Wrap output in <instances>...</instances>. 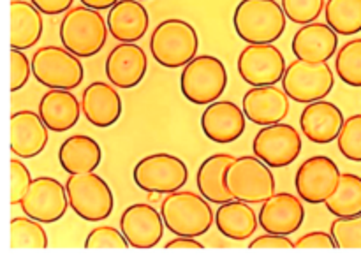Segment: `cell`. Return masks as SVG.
Masks as SVG:
<instances>
[{"mask_svg":"<svg viewBox=\"0 0 361 264\" xmlns=\"http://www.w3.org/2000/svg\"><path fill=\"white\" fill-rule=\"evenodd\" d=\"M286 16L277 0H240L233 13V27L249 44H274L286 32Z\"/></svg>","mask_w":361,"mask_h":264,"instance_id":"6da1fadb","label":"cell"},{"mask_svg":"<svg viewBox=\"0 0 361 264\" xmlns=\"http://www.w3.org/2000/svg\"><path fill=\"white\" fill-rule=\"evenodd\" d=\"M161 213L166 229L176 236H200L207 234L215 224V211L210 201L192 190H175L166 194L161 203Z\"/></svg>","mask_w":361,"mask_h":264,"instance_id":"7a4b0ae2","label":"cell"},{"mask_svg":"<svg viewBox=\"0 0 361 264\" xmlns=\"http://www.w3.org/2000/svg\"><path fill=\"white\" fill-rule=\"evenodd\" d=\"M109 28L101 11L87 6L71 7L60 21V42L80 58L97 55L106 44Z\"/></svg>","mask_w":361,"mask_h":264,"instance_id":"3957f363","label":"cell"},{"mask_svg":"<svg viewBox=\"0 0 361 264\" xmlns=\"http://www.w3.org/2000/svg\"><path fill=\"white\" fill-rule=\"evenodd\" d=\"M200 35L185 20L169 18L161 21L150 35V51L155 62L168 69L185 67L197 56Z\"/></svg>","mask_w":361,"mask_h":264,"instance_id":"277c9868","label":"cell"},{"mask_svg":"<svg viewBox=\"0 0 361 264\" xmlns=\"http://www.w3.org/2000/svg\"><path fill=\"white\" fill-rule=\"evenodd\" d=\"M270 165L256 155H242L226 171V187L233 199L263 204L275 194V176Z\"/></svg>","mask_w":361,"mask_h":264,"instance_id":"5b68a950","label":"cell"},{"mask_svg":"<svg viewBox=\"0 0 361 264\" xmlns=\"http://www.w3.org/2000/svg\"><path fill=\"white\" fill-rule=\"evenodd\" d=\"M228 87V70L224 62L214 55H197L190 60L180 76L183 97L197 106H208L222 97Z\"/></svg>","mask_w":361,"mask_h":264,"instance_id":"8992f818","label":"cell"},{"mask_svg":"<svg viewBox=\"0 0 361 264\" xmlns=\"http://www.w3.org/2000/svg\"><path fill=\"white\" fill-rule=\"evenodd\" d=\"M71 210L87 222L106 220L113 213L115 197L113 190L95 172L69 175L66 182Z\"/></svg>","mask_w":361,"mask_h":264,"instance_id":"52a82bcc","label":"cell"},{"mask_svg":"<svg viewBox=\"0 0 361 264\" xmlns=\"http://www.w3.org/2000/svg\"><path fill=\"white\" fill-rule=\"evenodd\" d=\"M32 74L41 84L60 90H74L85 76L80 56L62 46H42L32 55Z\"/></svg>","mask_w":361,"mask_h":264,"instance_id":"ba28073f","label":"cell"},{"mask_svg":"<svg viewBox=\"0 0 361 264\" xmlns=\"http://www.w3.org/2000/svg\"><path fill=\"white\" fill-rule=\"evenodd\" d=\"M335 76L328 62H309L296 58L286 69L282 88L289 99L302 104L321 101L334 90Z\"/></svg>","mask_w":361,"mask_h":264,"instance_id":"9c48e42d","label":"cell"},{"mask_svg":"<svg viewBox=\"0 0 361 264\" xmlns=\"http://www.w3.org/2000/svg\"><path fill=\"white\" fill-rule=\"evenodd\" d=\"M133 178L145 192L171 194L185 185L189 180V168L176 155L161 151L137 161L133 169Z\"/></svg>","mask_w":361,"mask_h":264,"instance_id":"30bf717a","label":"cell"},{"mask_svg":"<svg viewBox=\"0 0 361 264\" xmlns=\"http://www.w3.org/2000/svg\"><path fill=\"white\" fill-rule=\"evenodd\" d=\"M302 146V134L284 122L264 125L252 141L254 155L274 169L291 165L298 158Z\"/></svg>","mask_w":361,"mask_h":264,"instance_id":"8fae6325","label":"cell"},{"mask_svg":"<svg viewBox=\"0 0 361 264\" xmlns=\"http://www.w3.org/2000/svg\"><path fill=\"white\" fill-rule=\"evenodd\" d=\"M236 67L247 84L267 87L282 81L288 63L284 53L275 44H247L240 51Z\"/></svg>","mask_w":361,"mask_h":264,"instance_id":"7c38bea8","label":"cell"},{"mask_svg":"<svg viewBox=\"0 0 361 264\" xmlns=\"http://www.w3.org/2000/svg\"><path fill=\"white\" fill-rule=\"evenodd\" d=\"M341 176L342 172L334 158L326 155H314L296 171V192L305 203L323 204L335 192Z\"/></svg>","mask_w":361,"mask_h":264,"instance_id":"4fadbf2b","label":"cell"},{"mask_svg":"<svg viewBox=\"0 0 361 264\" xmlns=\"http://www.w3.org/2000/svg\"><path fill=\"white\" fill-rule=\"evenodd\" d=\"M20 206L28 217L42 224H53L66 215L71 204L63 183H60L53 176H39L32 182Z\"/></svg>","mask_w":361,"mask_h":264,"instance_id":"5bb4252c","label":"cell"},{"mask_svg":"<svg viewBox=\"0 0 361 264\" xmlns=\"http://www.w3.org/2000/svg\"><path fill=\"white\" fill-rule=\"evenodd\" d=\"M164 218L161 210L148 203H134L123 210L120 229L133 249L148 250L161 243L164 234Z\"/></svg>","mask_w":361,"mask_h":264,"instance_id":"9a60e30c","label":"cell"},{"mask_svg":"<svg viewBox=\"0 0 361 264\" xmlns=\"http://www.w3.org/2000/svg\"><path fill=\"white\" fill-rule=\"evenodd\" d=\"M148 70L147 53L136 42H120L109 51L104 63V73L109 83L116 88L137 87Z\"/></svg>","mask_w":361,"mask_h":264,"instance_id":"2e32d148","label":"cell"},{"mask_svg":"<svg viewBox=\"0 0 361 264\" xmlns=\"http://www.w3.org/2000/svg\"><path fill=\"white\" fill-rule=\"evenodd\" d=\"M302 201V197L289 192H275L264 201L259 210V225L264 232L289 236L298 231L305 220Z\"/></svg>","mask_w":361,"mask_h":264,"instance_id":"e0dca14e","label":"cell"},{"mask_svg":"<svg viewBox=\"0 0 361 264\" xmlns=\"http://www.w3.org/2000/svg\"><path fill=\"white\" fill-rule=\"evenodd\" d=\"M49 129L39 113L21 109L11 115V151L14 157L34 158L44 151Z\"/></svg>","mask_w":361,"mask_h":264,"instance_id":"ac0fdd59","label":"cell"},{"mask_svg":"<svg viewBox=\"0 0 361 264\" xmlns=\"http://www.w3.org/2000/svg\"><path fill=\"white\" fill-rule=\"evenodd\" d=\"M247 116L233 101H215L201 115V129L210 141L228 144L245 132Z\"/></svg>","mask_w":361,"mask_h":264,"instance_id":"d6986e66","label":"cell"},{"mask_svg":"<svg viewBox=\"0 0 361 264\" xmlns=\"http://www.w3.org/2000/svg\"><path fill=\"white\" fill-rule=\"evenodd\" d=\"M242 109L247 120L256 125H271L282 122L289 115V95L284 88L275 84L252 87L243 95Z\"/></svg>","mask_w":361,"mask_h":264,"instance_id":"ffe728a7","label":"cell"},{"mask_svg":"<svg viewBox=\"0 0 361 264\" xmlns=\"http://www.w3.org/2000/svg\"><path fill=\"white\" fill-rule=\"evenodd\" d=\"M344 113L337 104L330 101L310 102L300 115V129L303 136L316 144H328L337 141L344 127Z\"/></svg>","mask_w":361,"mask_h":264,"instance_id":"44dd1931","label":"cell"},{"mask_svg":"<svg viewBox=\"0 0 361 264\" xmlns=\"http://www.w3.org/2000/svg\"><path fill=\"white\" fill-rule=\"evenodd\" d=\"M81 111L92 125L108 129L118 122L122 115V99L111 83L94 81L81 95Z\"/></svg>","mask_w":361,"mask_h":264,"instance_id":"7402d4cb","label":"cell"},{"mask_svg":"<svg viewBox=\"0 0 361 264\" xmlns=\"http://www.w3.org/2000/svg\"><path fill=\"white\" fill-rule=\"evenodd\" d=\"M338 34L328 23L314 21L302 25L293 37L291 49L296 58L309 62H328L337 55Z\"/></svg>","mask_w":361,"mask_h":264,"instance_id":"603a6c76","label":"cell"},{"mask_svg":"<svg viewBox=\"0 0 361 264\" xmlns=\"http://www.w3.org/2000/svg\"><path fill=\"white\" fill-rule=\"evenodd\" d=\"M109 34L118 42H137L147 34L150 16L140 0H118L108 9Z\"/></svg>","mask_w":361,"mask_h":264,"instance_id":"cb8c5ba5","label":"cell"},{"mask_svg":"<svg viewBox=\"0 0 361 264\" xmlns=\"http://www.w3.org/2000/svg\"><path fill=\"white\" fill-rule=\"evenodd\" d=\"M39 115L53 132H67L80 120L81 102L71 90L49 88L39 101Z\"/></svg>","mask_w":361,"mask_h":264,"instance_id":"d4e9b609","label":"cell"},{"mask_svg":"<svg viewBox=\"0 0 361 264\" xmlns=\"http://www.w3.org/2000/svg\"><path fill=\"white\" fill-rule=\"evenodd\" d=\"M215 225L226 238L243 241L252 238L259 225V213H256L252 204L245 201L231 199L219 204L215 210Z\"/></svg>","mask_w":361,"mask_h":264,"instance_id":"484cf974","label":"cell"},{"mask_svg":"<svg viewBox=\"0 0 361 264\" xmlns=\"http://www.w3.org/2000/svg\"><path fill=\"white\" fill-rule=\"evenodd\" d=\"M102 148L94 137L74 134L67 137L59 150V162L67 175L94 172L101 165Z\"/></svg>","mask_w":361,"mask_h":264,"instance_id":"4316f807","label":"cell"},{"mask_svg":"<svg viewBox=\"0 0 361 264\" xmlns=\"http://www.w3.org/2000/svg\"><path fill=\"white\" fill-rule=\"evenodd\" d=\"M235 158L231 153H214L201 162L196 172V185L201 196L212 204H222L233 199L226 187V171Z\"/></svg>","mask_w":361,"mask_h":264,"instance_id":"83f0119b","label":"cell"},{"mask_svg":"<svg viewBox=\"0 0 361 264\" xmlns=\"http://www.w3.org/2000/svg\"><path fill=\"white\" fill-rule=\"evenodd\" d=\"M44 30L42 13L27 0H11V48L28 49L35 46Z\"/></svg>","mask_w":361,"mask_h":264,"instance_id":"f1b7e54d","label":"cell"},{"mask_svg":"<svg viewBox=\"0 0 361 264\" xmlns=\"http://www.w3.org/2000/svg\"><path fill=\"white\" fill-rule=\"evenodd\" d=\"M326 210L335 217H353L361 213V176L355 172H342L337 189L324 203Z\"/></svg>","mask_w":361,"mask_h":264,"instance_id":"f546056e","label":"cell"},{"mask_svg":"<svg viewBox=\"0 0 361 264\" xmlns=\"http://www.w3.org/2000/svg\"><path fill=\"white\" fill-rule=\"evenodd\" d=\"M324 20L338 35L361 32V0H326Z\"/></svg>","mask_w":361,"mask_h":264,"instance_id":"4dcf8cb0","label":"cell"},{"mask_svg":"<svg viewBox=\"0 0 361 264\" xmlns=\"http://www.w3.org/2000/svg\"><path fill=\"white\" fill-rule=\"evenodd\" d=\"M11 249H46L49 245L42 222L32 217H14L11 220Z\"/></svg>","mask_w":361,"mask_h":264,"instance_id":"1f68e13d","label":"cell"},{"mask_svg":"<svg viewBox=\"0 0 361 264\" xmlns=\"http://www.w3.org/2000/svg\"><path fill=\"white\" fill-rule=\"evenodd\" d=\"M335 70L349 87H361V37L344 42L335 55Z\"/></svg>","mask_w":361,"mask_h":264,"instance_id":"d6a6232c","label":"cell"},{"mask_svg":"<svg viewBox=\"0 0 361 264\" xmlns=\"http://www.w3.org/2000/svg\"><path fill=\"white\" fill-rule=\"evenodd\" d=\"M330 232L337 249H361V213L353 217H335Z\"/></svg>","mask_w":361,"mask_h":264,"instance_id":"836d02e7","label":"cell"},{"mask_svg":"<svg viewBox=\"0 0 361 264\" xmlns=\"http://www.w3.org/2000/svg\"><path fill=\"white\" fill-rule=\"evenodd\" d=\"M338 151L348 161L361 162V113L345 118L344 127L337 137Z\"/></svg>","mask_w":361,"mask_h":264,"instance_id":"e575fe53","label":"cell"},{"mask_svg":"<svg viewBox=\"0 0 361 264\" xmlns=\"http://www.w3.org/2000/svg\"><path fill=\"white\" fill-rule=\"evenodd\" d=\"M324 6V0H282L286 16L296 25L314 23L321 16Z\"/></svg>","mask_w":361,"mask_h":264,"instance_id":"d590c367","label":"cell"},{"mask_svg":"<svg viewBox=\"0 0 361 264\" xmlns=\"http://www.w3.org/2000/svg\"><path fill=\"white\" fill-rule=\"evenodd\" d=\"M129 246L122 229H115L111 225H97L88 232L85 239V249H129Z\"/></svg>","mask_w":361,"mask_h":264,"instance_id":"8d00e7d4","label":"cell"},{"mask_svg":"<svg viewBox=\"0 0 361 264\" xmlns=\"http://www.w3.org/2000/svg\"><path fill=\"white\" fill-rule=\"evenodd\" d=\"M32 175L20 157L11 158V204H20L32 185Z\"/></svg>","mask_w":361,"mask_h":264,"instance_id":"74e56055","label":"cell"},{"mask_svg":"<svg viewBox=\"0 0 361 264\" xmlns=\"http://www.w3.org/2000/svg\"><path fill=\"white\" fill-rule=\"evenodd\" d=\"M32 74V60L21 49L11 48V92H18L28 83Z\"/></svg>","mask_w":361,"mask_h":264,"instance_id":"f35d334b","label":"cell"},{"mask_svg":"<svg viewBox=\"0 0 361 264\" xmlns=\"http://www.w3.org/2000/svg\"><path fill=\"white\" fill-rule=\"evenodd\" d=\"M249 249H263V250H288V249H295V243L288 238L286 234H275V232H267L263 236H257L256 239L249 243Z\"/></svg>","mask_w":361,"mask_h":264,"instance_id":"ab89813d","label":"cell"},{"mask_svg":"<svg viewBox=\"0 0 361 264\" xmlns=\"http://www.w3.org/2000/svg\"><path fill=\"white\" fill-rule=\"evenodd\" d=\"M295 249H337L331 232L326 231H312L303 234L295 243Z\"/></svg>","mask_w":361,"mask_h":264,"instance_id":"60d3db41","label":"cell"},{"mask_svg":"<svg viewBox=\"0 0 361 264\" xmlns=\"http://www.w3.org/2000/svg\"><path fill=\"white\" fill-rule=\"evenodd\" d=\"M42 14L55 16V14H63L73 7L74 0H30Z\"/></svg>","mask_w":361,"mask_h":264,"instance_id":"b9f144b4","label":"cell"},{"mask_svg":"<svg viewBox=\"0 0 361 264\" xmlns=\"http://www.w3.org/2000/svg\"><path fill=\"white\" fill-rule=\"evenodd\" d=\"M164 249L168 250H201L204 249V245L201 241H197L192 236H176L175 239L168 241L164 245Z\"/></svg>","mask_w":361,"mask_h":264,"instance_id":"7bdbcfd3","label":"cell"},{"mask_svg":"<svg viewBox=\"0 0 361 264\" xmlns=\"http://www.w3.org/2000/svg\"><path fill=\"white\" fill-rule=\"evenodd\" d=\"M81 6H87L92 7V9H97V11H106V9H111L118 0H80Z\"/></svg>","mask_w":361,"mask_h":264,"instance_id":"ee69618b","label":"cell"},{"mask_svg":"<svg viewBox=\"0 0 361 264\" xmlns=\"http://www.w3.org/2000/svg\"><path fill=\"white\" fill-rule=\"evenodd\" d=\"M140 2H141V0H140Z\"/></svg>","mask_w":361,"mask_h":264,"instance_id":"f6af8a7d","label":"cell"}]
</instances>
